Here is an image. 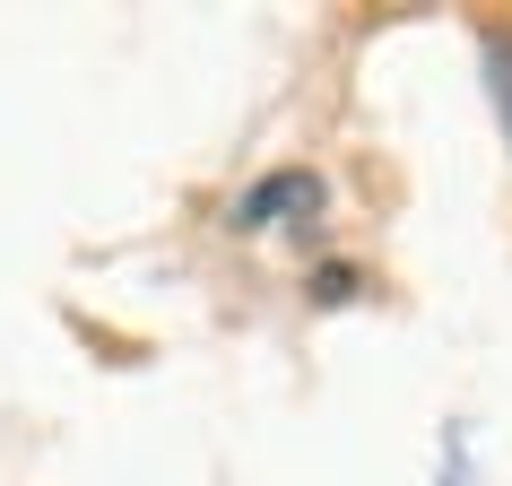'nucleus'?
Here are the masks:
<instances>
[{"instance_id": "1", "label": "nucleus", "mask_w": 512, "mask_h": 486, "mask_svg": "<svg viewBox=\"0 0 512 486\" xmlns=\"http://www.w3.org/2000/svg\"><path fill=\"white\" fill-rule=\"evenodd\" d=\"M322 200H330V183L313 174V165H278V174H261V183L226 209V226H235V235H261V226H278V217H304V226H313Z\"/></svg>"}, {"instance_id": "2", "label": "nucleus", "mask_w": 512, "mask_h": 486, "mask_svg": "<svg viewBox=\"0 0 512 486\" xmlns=\"http://www.w3.org/2000/svg\"><path fill=\"white\" fill-rule=\"evenodd\" d=\"M348 296H365V270L356 261H322L313 270V304H348Z\"/></svg>"}]
</instances>
